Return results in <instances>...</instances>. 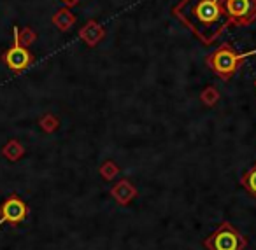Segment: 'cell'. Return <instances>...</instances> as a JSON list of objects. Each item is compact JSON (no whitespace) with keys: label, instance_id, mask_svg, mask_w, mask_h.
I'll use <instances>...</instances> for the list:
<instances>
[{"label":"cell","instance_id":"e0dca14e","mask_svg":"<svg viewBox=\"0 0 256 250\" xmlns=\"http://www.w3.org/2000/svg\"><path fill=\"white\" fill-rule=\"evenodd\" d=\"M254 88H256V79H254Z\"/></svg>","mask_w":256,"mask_h":250},{"label":"cell","instance_id":"9a60e30c","mask_svg":"<svg viewBox=\"0 0 256 250\" xmlns=\"http://www.w3.org/2000/svg\"><path fill=\"white\" fill-rule=\"evenodd\" d=\"M120 172V168H118L116 165H114L112 161H107V163H104L102 165V168H100V175L104 177V179H107V180H110V179H114V175Z\"/></svg>","mask_w":256,"mask_h":250},{"label":"cell","instance_id":"5bb4252c","mask_svg":"<svg viewBox=\"0 0 256 250\" xmlns=\"http://www.w3.org/2000/svg\"><path fill=\"white\" fill-rule=\"evenodd\" d=\"M39 124H40V128H42L44 131L51 133V131H54L58 128V119L53 116V114H46V116H42L39 119Z\"/></svg>","mask_w":256,"mask_h":250},{"label":"cell","instance_id":"6da1fadb","mask_svg":"<svg viewBox=\"0 0 256 250\" xmlns=\"http://www.w3.org/2000/svg\"><path fill=\"white\" fill-rule=\"evenodd\" d=\"M172 14L204 44H214L232 25L224 9V0H181L172 7Z\"/></svg>","mask_w":256,"mask_h":250},{"label":"cell","instance_id":"2e32d148","mask_svg":"<svg viewBox=\"0 0 256 250\" xmlns=\"http://www.w3.org/2000/svg\"><path fill=\"white\" fill-rule=\"evenodd\" d=\"M62 2L65 4V7H74V5H78L79 2H81V0H62Z\"/></svg>","mask_w":256,"mask_h":250},{"label":"cell","instance_id":"7c38bea8","mask_svg":"<svg viewBox=\"0 0 256 250\" xmlns=\"http://www.w3.org/2000/svg\"><path fill=\"white\" fill-rule=\"evenodd\" d=\"M23 145L20 144L18 140H9L8 144H6V147L2 149V154L6 156L8 159H11V161H16V159H20L23 156Z\"/></svg>","mask_w":256,"mask_h":250},{"label":"cell","instance_id":"52a82bcc","mask_svg":"<svg viewBox=\"0 0 256 250\" xmlns=\"http://www.w3.org/2000/svg\"><path fill=\"white\" fill-rule=\"evenodd\" d=\"M79 39L88 47H95L106 39V28H104L96 19H90V21L79 30Z\"/></svg>","mask_w":256,"mask_h":250},{"label":"cell","instance_id":"30bf717a","mask_svg":"<svg viewBox=\"0 0 256 250\" xmlns=\"http://www.w3.org/2000/svg\"><path fill=\"white\" fill-rule=\"evenodd\" d=\"M240 184H242V187H244V189L256 200V163L248 170V172L242 173Z\"/></svg>","mask_w":256,"mask_h":250},{"label":"cell","instance_id":"4fadbf2b","mask_svg":"<svg viewBox=\"0 0 256 250\" xmlns=\"http://www.w3.org/2000/svg\"><path fill=\"white\" fill-rule=\"evenodd\" d=\"M200 100H202V103L207 107L216 105L218 100H220V91H218L214 86H206V88L202 89V93H200Z\"/></svg>","mask_w":256,"mask_h":250},{"label":"cell","instance_id":"5b68a950","mask_svg":"<svg viewBox=\"0 0 256 250\" xmlns=\"http://www.w3.org/2000/svg\"><path fill=\"white\" fill-rule=\"evenodd\" d=\"M12 37H14V42L2 54V61L8 65L9 70H12L14 74H22L23 70H26L34 63V54L25 46L20 44L18 37L14 33H12Z\"/></svg>","mask_w":256,"mask_h":250},{"label":"cell","instance_id":"3957f363","mask_svg":"<svg viewBox=\"0 0 256 250\" xmlns=\"http://www.w3.org/2000/svg\"><path fill=\"white\" fill-rule=\"evenodd\" d=\"M204 247L207 250H244L248 240L234 224L224 221L204 240Z\"/></svg>","mask_w":256,"mask_h":250},{"label":"cell","instance_id":"ba28073f","mask_svg":"<svg viewBox=\"0 0 256 250\" xmlns=\"http://www.w3.org/2000/svg\"><path fill=\"white\" fill-rule=\"evenodd\" d=\"M110 194L120 205H126L137 196V189L130 180H120L116 186L110 189Z\"/></svg>","mask_w":256,"mask_h":250},{"label":"cell","instance_id":"8fae6325","mask_svg":"<svg viewBox=\"0 0 256 250\" xmlns=\"http://www.w3.org/2000/svg\"><path fill=\"white\" fill-rule=\"evenodd\" d=\"M12 33L18 37L20 44L25 47H28L30 44H34L37 40V33L34 32L30 26H25V28H20V26H12Z\"/></svg>","mask_w":256,"mask_h":250},{"label":"cell","instance_id":"277c9868","mask_svg":"<svg viewBox=\"0 0 256 250\" xmlns=\"http://www.w3.org/2000/svg\"><path fill=\"white\" fill-rule=\"evenodd\" d=\"M232 25L248 26L256 21V0H224Z\"/></svg>","mask_w":256,"mask_h":250},{"label":"cell","instance_id":"9c48e42d","mask_svg":"<svg viewBox=\"0 0 256 250\" xmlns=\"http://www.w3.org/2000/svg\"><path fill=\"white\" fill-rule=\"evenodd\" d=\"M51 21H53V25L56 26L60 32H68V30L76 25L78 18H76V14L70 11V7H62L53 14Z\"/></svg>","mask_w":256,"mask_h":250},{"label":"cell","instance_id":"8992f818","mask_svg":"<svg viewBox=\"0 0 256 250\" xmlns=\"http://www.w3.org/2000/svg\"><path fill=\"white\" fill-rule=\"evenodd\" d=\"M0 212H2L0 224H4V222L18 224V222H23L26 219V215H28V207H26L25 201L20 200L18 196H11L4 201Z\"/></svg>","mask_w":256,"mask_h":250},{"label":"cell","instance_id":"7a4b0ae2","mask_svg":"<svg viewBox=\"0 0 256 250\" xmlns=\"http://www.w3.org/2000/svg\"><path fill=\"white\" fill-rule=\"evenodd\" d=\"M252 54H256V49L238 53L230 44H221L214 53H210L209 56L206 58V63H207V67L210 68L212 74H216L218 77L223 79V81H230V79L237 74L242 61L248 56H252Z\"/></svg>","mask_w":256,"mask_h":250}]
</instances>
